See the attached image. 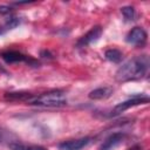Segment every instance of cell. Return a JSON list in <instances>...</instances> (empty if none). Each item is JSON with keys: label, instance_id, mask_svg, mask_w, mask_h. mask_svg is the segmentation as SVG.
Listing matches in <instances>:
<instances>
[{"label": "cell", "instance_id": "5", "mask_svg": "<svg viewBox=\"0 0 150 150\" xmlns=\"http://www.w3.org/2000/svg\"><path fill=\"white\" fill-rule=\"evenodd\" d=\"M90 143V137H81L75 139H68L60 143L57 146L60 150H81Z\"/></svg>", "mask_w": 150, "mask_h": 150}, {"label": "cell", "instance_id": "8", "mask_svg": "<svg viewBox=\"0 0 150 150\" xmlns=\"http://www.w3.org/2000/svg\"><path fill=\"white\" fill-rule=\"evenodd\" d=\"M1 57L5 62L7 63H15V62H32L34 63L33 60H30L27 55L20 53V52H16V50H6L1 54Z\"/></svg>", "mask_w": 150, "mask_h": 150}, {"label": "cell", "instance_id": "6", "mask_svg": "<svg viewBox=\"0 0 150 150\" xmlns=\"http://www.w3.org/2000/svg\"><path fill=\"white\" fill-rule=\"evenodd\" d=\"M102 34V28L101 26H95L93 27L88 33H86L79 41H77V47H86L88 45H91L94 42H96Z\"/></svg>", "mask_w": 150, "mask_h": 150}, {"label": "cell", "instance_id": "1", "mask_svg": "<svg viewBox=\"0 0 150 150\" xmlns=\"http://www.w3.org/2000/svg\"><path fill=\"white\" fill-rule=\"evenodd\" d=\"M149 68V59L146 55L135 56L124 62L116 71V80L118 82H129L139 80L145 76Z\"/></svg>", "mask_w": 150, "mask_h": 150}, {"label": "cell", "instance_id": "15", "mask_svg": "<svg viewBox=\"0 0 150 150\" xmlns=\"http://www.w3.org/2000/svg\"><path fill=\"white\" fill-rule=\"evenodd\" d=\"M2 139H4V131L0 129V142H1Z\"/></svg>", "mask_w": 150, "mask_h": 150}, {"label": "cell", "instance_id": "12", "mask_svg": "<svg viewBox=\"0 0 150 150\" xmlns=\"http://www.w3.org/2000/svg\"><path fill=\"white\" fill-rule=\"evenodd\" d=\"M19 23H20V20H19L16 16L9 15V16L6 19V21H5L4 29H5V30H7V29H13V28H15Z\"/></svg>", "mask_w": 150, "mask_h": 150}, {"label": "cell", "instance_id": "16", "mask_svg": "<svg viewBox=\"0 0 150 150\" xmlns=\"http://www.w3.org/2000/svg\"><path fill=\"white\" fill-rule=\"evenodd\" d=\"M4 33H5V29H4V27H1V26H0V35H1V34H4Z\"/></svg>", "mask_w": 150, "mask_h": 150}, {"label": "cell", "instance_id": "9", "mask_svg": "<svg viewBox=\"0 0 150 150\" xmlns=\"http://www.w3.org/2000/svg\"><path fill=\"white\" fill-rule=\"evenodd\" d=\"M114 93V89L111 87H100L89 93V98L90 100H105L110 97Z\"/></svg>", "mask_w": 150, "mask_h": 150}, {"label": "cell", "instance_id": "4", "mask_svg": "<svg viewBox=\"0 0 150 150\" xmlns=\"http://www.w3.org/2000/svg\"><path fill=\"white\" fill-rule=\"evenodd\" d=\"M146 32L142 27H134L125 36V41L134 46H143L146 41Z\"/></svg>", "mask_w": 150, "mask_h": 150}, {"label": "cell", "instance_id": "3", "mask_svg": "<svg viewBox=\"0 0 150 150\" xmlns=\"http://www.w3.org/2000/svg\"><path fill=\"white\" fill-rule=\"evenodd\" d=\"M149 102V97L146 95H141V96H135L132 98H129L124 102H121L118 103L114 109H112V115H117V114H121L123 111H125L127 109L129 108H132V107H136V105H139V104H146Z\"/></svg>", "mask_w": 150, "mask_h": 150}, {"label": "cell", "instance_id": "2", "mask_svg": "<svg viewBox=\"0 0 150 150\" xmlns=\"http://www.w3.org/2000/svg\"><path fill=\"white\" fill-rule=\"evenodd\" d=\"M27 102L29 104L45 108H61L67 105V98L60 90H53L38 96H32Z\"/></svg>", "mask_w": 150, "mask_h": 150}, {"label": "cell", "instance_id": "11", "mask_svg": "<svg viewBox=\"0 0 150 150\" xmlns=\"http://www.w3.org/2000/svg\"><path fill=\"white\" fill-rule=\"evenodd\" d=\"M104 56L108 61L110 62H114V63H117L122 60V52L116 49V48H110L108 50H105L104 53Z\"/></svg>", "mask_w": 150, "mask_h": 150}, {"label": "cell", "instance_id": "13", "mask_svg": "<svg viewBox=\"0 0 150 150\" xmlns=\"http://www.w3.org/2000/svg\"><path fill=\"white\" fill-rule=\"evenodd\" d=\"M121 12L125 19V21H131L135 18V9L131 6H125L123 8H121Z\"/></svg>", "mask_w": 150, "mask_h": 150}, {"label": "cell", "instance_id": "10", "mask_svg": "<svg viewBox=\"0 0 150 150\" xmlns=\"http://www.w3.org/2000/svg\"><path fill=\"white\" fill-rule=\"evenodd\" d=\"M9 149L11 150H46L41 145H35V144H25L20 142H13L9 143Z\"/></svg>", "mask_w": 150, "mask_h": 150}, {"label": "cell", "instance_id": "14", "mask_svg": "<svg viewBox=\"0 0 150 150\" xmlns=\"http://www.w3.org/2000/svg\"><path fill=\"white\" fill-rule=\"evenodd\" d=\"M11 13H12V8L9 6H6V5L0 6V14L1 15H9Z\"/></svg>", "mask_w": 150, "mask_h": 150}, {"label": "cell", "instance_id": "7", "mask_svg": "<svg viewBox=\"0 0 150 150\" xmlns=\"http://www.w3.org/2000/svg\"><path fill=\"white\" fill-rule=\"evenodd\" d=\"M124 137H125V135L123 132H114V134L109 135L103 141V143L100 145V150H114L123 142Z\"/></svg>", "mask_w": 150, "mask_h": 150}]
</instances>
